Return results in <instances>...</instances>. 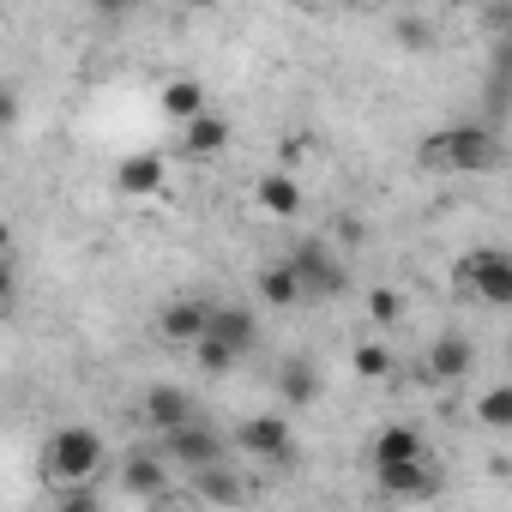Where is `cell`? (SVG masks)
Returning a JSON list of instances; mask_svg holds the SVG:
<instances>
[{
    "mask_svg": "<svg viewBox=\"0 0 512 512\" xmlns=\"http://www.w3.org/2000/svg\"><path fill=\"white\" fill-rule=\"evenodd\" d=\"M103 464H109V446H103V434L85 428V422H61V428L43 440V482H49L55 494H61V488H97Z\"/></svg>",
    "mask_w": 512,
    "mask_h": 512,
    "instance_id": "1",
    "label": "cell"
},
{
    "mask_svg": "<svg viewBox=\"0 0 512 512\" xmlns=\"http://www.w3.org/2000/svg\"><path fill=\"white\" fill-rule=\"evenodd\" d=\"M416 163L422 169H440V175H482V169L500 163V139L488 127H440V133L422 139Z\"/></svg>",
    "mask_w": 512,
    "mask_h": 512,
    "instance_id": "2",
    "label": "cell"
},
{
    "mask_svg": "<svg viewBox=\"0 0 512 512\" xmlns=\"http://www.w3.org/2000/svg\"><path fill=\"white\" fill-rule=\"evenodd\" d=\"M284 260L296 266V278H302V290H308V302H338L344 290H350V266L344 260H332V247L320 241V235H302Z\"/></svg>",
    "mask_w": 512,
    "mask_h": 512,
    "instance_id": "3",
    "label": "cell"
},
{
    "mask_svg": "<svg viewBox=\"0 0 512 512\" xmlns=\"http://www.w3.org/2000/svg\"><path fill=\"white\" fill-rule=\"evenodd\" d=\"M458 290L488 302V308H512V253L506 247H470L458 260Z\"/></svg>",
    "mask_w": 512,
    "mask_h": 512,
    "instance_id": "4",
    "label": "cell"
},
{
    "mask_svg": "<svg viewBox=\"0 0 512 512\" xmlns=\"http://www.w3.org/2000/svg\"><path fill=\"white\" fill-rule=\"evenodd\" d=\"M229 446H235L241 458H260V464H296L290 416H241V428L229 434Z\"/></svg>",
    "mask_w": 512,
    "mask_h": 512,
    "instance_id": "5",
    "label": "cell"
},
{
    "mask_svg": "<svg viewBox=\"0 0 512 512\" xmlns=\"http://www.w3.org/2000/svg\"><path fill=\"white\" fill-rule=\"evenodd\" d=\"M193 422H199V410H193L187 386L157 380V386H145V392H139V428H145V434L169 440V434H181V428H193Z\"/></svg>",
    "mask_w": 512,
    "mask_h": 512,
    "instance_id": "6",
    "label": "cell"
},
{
    "mask_svg": "<svg viewBox=\"0 0 512 512\" xmlns=\"http://www.w3.org/2000/svg\"><path fill=\"white\" fill-rule=\"evenodd\" d=\"M211 308L217 302H205V296H169L157 308V338L169 350H193L199 338H211Z\"/></svg>",
    "mask_w": 512,
    "mask_h": 512,
    "instance_id": "7",
    "label": "cell"
},
{
    "mask_svg": "<svg viewBox=\"0 0 512 512\" xmlns=\"http://www.w3.org/2000/svg\"><path fill=\"white\" fill-rule=\"evenodd\" d=\"M169 458H163V446H133L121 464H115V482H121V494H133V500H163L169 494Z\"/></svg>",
    "mask_w": 512,
    "mask_h": 512,
    "instance_id": "8",
    "label": "cell"
},
{
    "mask_svg": "<svg viewBox=\"0 0 512 512\" xmlns=\"http://www.w3.org/2000/svg\"><path fill=\"white\" fill-rule=\"evenodd\" d=\"M157 446H163V458H169V464H181L187 476H199V470L223 464V452H229V440H223L211 422H193V428H181V434H169V440H157Z\"/></svg>",
    "mask_w": 512,
    "mask_h": 512,
    "instance_id": "9",
    "label": "cell"
},
{
    "mask_svg": "<svg viewBox=\"0 0 512 512\" xmlns=\"http://www.w3.org/2000/svg\"><path fill=\"white\" fill-rule=\"evenodd\" d=\"M175 151H181L187 163H217V157L229 151V115H217V109H205L199 121H187V127H175Z\"/></svg>",
    "mask_w": 512,
    "mask_h": 512,
    "instance_id": "10",
    "label": "cell"
},
{
    "mask_svg": "<svg viewBox=\"0 0 512 512\" xmlns=\"http://www.w3.org/2000/svg\"><path fill=\"white\" fill-rule=\"evenodd\" d=\"M470 368H476V350H470L464 332H440L428 344V356H422V374L434 386H458V380H470Z\"/></svg>",
    "mask_w": 512,
    "mask_h": 512,
    "instance_id": "11",
    "label": "cell"
},
{
    "mask_svg": "<svg viewBox=\"0 0 512 512\" xmlns=\"http://www.w3.org/2000/svg\"><path fill=\"white\" fill-rule=\"evenodd\" d=\"M163 181H169V157L163 151H133V157L115 163V193L121 199H151V193H163Z\"/></svg>",
    "mask_w": 512,
    "mask_h": 512,
    "instance_id": "12",
    "label": "cell"
},
{
    "mask_svg": "<svg viewBox=\"0 0 512 512\" xmlns=\"http://www.w3.org/2000/svg\"><path fill=\"white\" fill-rule=\"evenodd\" d=\"M253 211L272 217V223H290L302 211V181L296 169H266L260 181H253Z\"/></svg>",
    "mask_w": 512,
    "mask_h": 512,
    "instance_id": "13",
    "label": "cell"
},
{
    "mask_svg": "<svg viewBox=\"0 0 512 512\" xmlns=\"http://www.w3.org/2000/svg\"><path fill=\"white\" fill-rule=\"evenodd\" d=\"M157 109H163V121H175V127L199 121V115L211 109V97H205V79H193V73H175V79H163V85H157Z\"/></svg>",
    "mask_w": 512,
    "mask_h": 512,
    "instance_id": "14",
    "label": "cell"
},
{
    "mask_svg": "<svg viewBox=\"0 0 512 512\" xmlns=\"http://www.w3.org/2000/svg\"><path fill=\"white\" fill-rule=\"evenodd\" d=\"M374 476H380V494H392V500H428V494H440V464H434V458L386 464V470H374Z\"/></svg>",
    "mask_w": 512,
    "mask_h": 512,
    "instance_id": "15",
    "label": "cell"
},
{
    "mask_svg": "<svg viewBox=\"0 0 512 512\" xmlns=\"http://www.w3.org/2000/svg\"><path fill=\"white\" fill-rule=\"evenodd\" d=\"M211 338L229 344L235 356H247L253 344H260V314L241 308V302H217V308H211Z\"/></svg>",
    "mask_w": 512,
    "mask_h": 512,
    "instance_id": "16",
    "label": "cell"
},
{
    "mask_svg": "<svg viewBox=\"0 0 512 512\" xmlns=\"http://www.w3.org/2000/svg\"><path fill=\"white\" fill-rule=\"evenodd\" d=\"M193 500H199V506H229V512H235V506H247V500H253V488L241 482V470L211 464V470H199V476H193Z\"/></svg>",
    "mask_w": 512,
    "mask_h": 512,
    "instance_id": "17",
    "label": "cell"
},
{
    "mask_svg": "<svg viewBox=\"0 0 512 512\" xmlns=\"http://www.w3.org/2000/svg\"><path fill=\"white\" fill-rule=\"evenodd\" d=\"M253 290H260L266 308H302L308 302V290H302V278H296L290 260H266L260 272H253Z\"/></svg>",
    "mask_w": 512,
    "mask_h": 512,
    "instance_id": "18",
    "label": "cell"
},
{
    "mask_svg": "<svg viewBox=\"0 0 512 512\" xmlns=\"http://www.w3.org/2000/svg\"><path fill=\"white\" fill-rule=\"evenodd\" d=\"M416 458H428L416 422H386V428L374 434V470H386V464H416Z\"/></svg>",
    "mask_w": 512,
    "mask_h": 512,
    "instance_id": "19",
    "label": "cell"
},
{
    "mask_svg": "<svg viewBox=\"0 0 512 512\" xmlns=\"http://www.w3.org/2000/svg\"><path fill=\"white\" fill-rule=\"evenodd\" d=\"M350 374H356L362 386H386V380L398 374V362H392L386 338H362V344L350 350Z\"/></svg>",
    "mask_w": 512,
    "mask_h": 512,
    "instance_id": "20",
    "label": "cell"
},
{
    "mask_svg": "<svg viewBox=\"0 0 512 512\" xmlns=\"http://www.w3.org/2000/svg\"><path fill=\"white\" fill-rule=\"evenodd\" d=\"M278 392H284V404H290V410L314 404V398H320V368H314L308 356H290V362L278 368Z\"/></svg>",
    "mask_w": 512,
    "mask_h": 512,
    "instance_id": "21",
    "label": "cell"
},
{
    "mask_svg": "<svg viewBox=\"0 0 512 512\" xmlns=\"http://www.w3.org/2000/svg\"><path fill=\"white\" fill-rule=\"evenodd\" d=\"M470 416H476L488 434H506V428H512V380L482 386V392H476V404H470Z\"/></svg>",
    "mask_w": 512,
    "mask_h": 512,
    "instance_id": "22",
    "label": "cell"
},
{
    "mask_svg": "<svg viewBox=\"0 0 512 512\" xmlns=\"http://www.w3.org/2000/svg\"><path fill=\"white\" fill-rule=\"evenodd\" d=\"M398 320H404V290L374 284V290H368V326H374V332H392Z\"/></svg>",
    "mask_w": 512,
    "mask_h": 512,
    "instance_id": "23",
    "label": "cell"
},
{
    "mask_svg": "<svg viewBox=\"0 0 512 512\" xmlns=\"http://www.w3.org/2000/svg\"><path fill=\"white\" fill-rule=\"evenodd\" d=\"M187 356H193V368H199V374H229V368L241 362V356H235L229 344H217V338H199Z\"/></svg>",
    "mask_w": 512,
    "mask_h": 512,
    "instance_id": "24",
    "label": "cell"
},
{
    "mask_svg": "<svg viewBox=\"0 0 512 512\" xmlns=\"http://www.w3.org/2000/svg\"><path fill=\"white\" fill-rule=\"evenodd\" d=\"M392 31H398V43H404V49H434V43H440V31H434V19H416V13H404V19H392Z\"/></svg>",
    "mask_w": 512,
    "mask_h": 512,
    "instance_id": "25",
    "label": "cell"
},
{
    "mask_svg": "<svg viewBox=\"0 0 512 512\" xmlns=\"http://www.w3.org/2000/svg\"><path fill=\"white\" fill-rule=\"evenodd\" d=\"M49 512H109V506H103L97 488H61V494L49 500Z\"/></svg>",
    "mask_w": 512,
    "mask_h": 512,
    "instance_id": "26",
    "label": "cell"
},
{
    "mask_svg": "<svg viewBox=\"0 0 512 512\" xmlns=\"http://www.w3.org/2000/svg\"><path fill=\"white\" fill-rule=\"evenodd\" d=\"M0 127H19V91H0Z\"/></svg>",
    "mask_w": 512,
    "mask_h": 512,
    "instance_id": "27",
    "label": "cell"
},
{
    "mask_svg": "<svg viewBox=\"0 0 512 512\" xmlns=\"http://www.w3.org/2000/svg\"><path fill=\"white\" fill-rule=\"evenodd\" d=\"M157 512H199V500H157Z\"/></svg>",
    "mask_w": 512,
    "mask_h": 512,
    "instance_id": "28",
    "label": "cell"
}]
</instances>
